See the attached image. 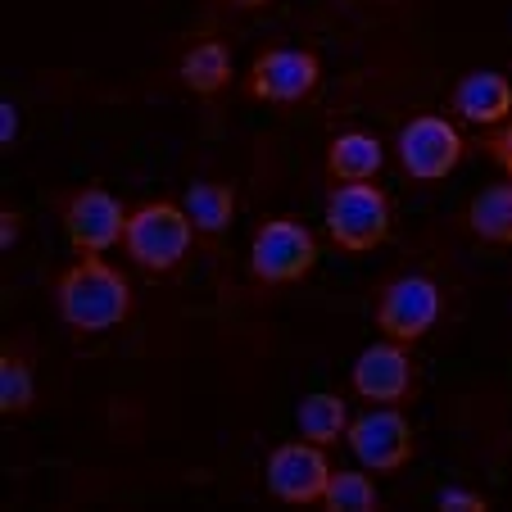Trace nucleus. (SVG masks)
Segmentation results:
<instances>
[{
	"label": "nucleus",
	"mask_w": 512,
	"mask_h": 512,
	"mask_svg": "<svg viewBox=\"0 0 512 512\" xmlns=\"http://www.w3.org/2000/svg\"><path fill=\"white\" fill-rule=\"evenodd\" d=\"M186 213H191V223L200 227V232L218 236L227 223H232L236 191L227 182H195L191 191H186Z\"/></svg>",
	"instance_id": "obj_17"
},
{
	"label": "nucleus",
	"mask_w": 512,
	"mask_h": 512,
	"mask_svg": "<svg viewBox=\"0 0 512 512\" xmlns=\"http://www.w3.org/2000/svg\"><path fill=\"white\" fill-rule=\"evenodd\" d=\"M354 395L368 399V404H404L408 390H413V358H408V345L399 340H377L358 354L354 372Z\"/></svg>",
	"instance_id": "obj_11"
},
{
	"label": "nucleus",
	"mask_w": 512,
	"mask_h": 512,
	"mask_svg": "<svg viewBox=\"0 0 512 512\" xmlns=\"http://www.w3.org/2000/svg\"><path fill=\"white\" fill-rule=\"evenodd\" d=\"M327 481H331V463L322 454V445L313 440H290V445H277L268 458V490L272 499L281 503H322L327 494Z\"/></svg>",
	"instance_id": "obj_8"
},
{
	"label": "nucleus",
	"mask_w": 512,
	"mask_h": 512,
	"mask_svg": "<svg viewBox=\"0 0 512 512\" xmlns=\"http://www.w3.org/2000/svg\"><path fill=\"white\" fill-rule=\"evenodd\" d=\"M386 164V150L372 132H340L327 150V173L336 182H372Z\"/></svg>",
	"instance_id": "obj_13"
},
{
	"label": "nucleus",
	"mask_w": 512,
	"mask_h": 512,
	"mask_svg": "<svg viewBox=\"0 0 512 512\" xmlns=\"http://www.w3.org/2000/svg\"><path fill=\"white\" fill-rule=\"evenodd\" d=\"M300 435L304 440H313V445H336L340 435L349 431V408H345V399L340 395H309L300 404Z\"/></svg>",
	"instance_id": "obj_16"
},
{
	"label": "nucleus",
	"mask_w": 512,
	"mask_h": 512,
	"mask_svg": "<svg viewBox=\"0 0 512 512\" xmlns=\"http://www.w3.org/2000/svg\"><path fill=\"white\" fill-rule=\"evenodd\" d=\"M440 508L445 512H485L490 503H485L481 494H472V490H440Z\"/></svg>",
	"instance_id": "obj_21"
},
{
	"label": "nucleus",
	"mask_w": 512,
	"mask_h": 512,
	"mask_svg": "<svg viewBox=\"0 0 512 512\" xmlns=\"http://www.w3.org/2000/svg\"><path fill=\"white\" fill-rule=\"evenodd\" d=\"M236 10H259V5H268V0H232Z\"/></svg>",
	"instance_id": "obj_24"
},
{
	"label": "nucleus",
	"mask_w": 512,
	"mask_h": 512,
	"mask_svg": "<svg viewBox=\"0 0 512 512\" xmlns=\"http://www.w3.org/2000/svg\"><path fill=\"white\" fill-rule=\"evenodd\" d=\"M485 150H490V159L503 168V173H508V182H512V123L485 136Z\"/></svg>",
	"instance_id": "obj_20"
},
{
	"label": "nucleus",
	"mask_w": 512,
	"mask_h": 512,
	"mask_svg": "<svg viewBox=\"0 0 512 512\" xmlns=\"http://www.w3.org/2000/svg\"><path fill=\"white\" fill-rule=\"evenodd\" d=\"M322 78V64L313 50H263L254 59L250 78H245V91L254 100H268V105H295V100L313 96Z\"/></svg>",
	"instance_id": "obj_9"
},
{
	"label": "nucleus",
	"mask_w": 512,
	"mask_h": 512,
	"mask_svg": "<svg viewBox=\"0 0 512 512\" xmlns=\"http://www.w3.org/2000/svg\"><path fill=\"white\" fill-rule=\"evenodd\" d=\"M445 313V295L431 277L422 272H408V277H395L377 300V327L386 340H399V345H413L426 331L440 322Z\"/></svg>",
	"instance_id": "obj_5"
},
{
	"label": "nucleus",
	"mask_w": 512,
	"mask_h": 512,
	"mask_svg": "<svg viewBox=\"0 0 512 512\" xmlns=\"http://www.w3.org/2000/svg\"><path fill=\"white\" fill-rule=\"evenodd\" d=\"M467 227L485 245H512V182H494L476 191L467 209Z\"/></svg>",
	"instance_id": "obj_14"
},
{
	"label": "nucleus",
	"mask_w": 512,
	"mask_h": 512,
	"mask_svg": "<svg viewBox=\"0 0 512 512\" xmlns=\"http://www.w3.org/2000/svg\"><path fill=\"white\" fill-rule=\"evenodd\" d=\"M19 241V213H5L0 218V245H14Z\"/></svg>",
	"instance_id": "obj_22"
},
{
	"label": "nucleus",
	"mask_w": 512,
	"mask_h": 512,
	"mask_svg": "<svg viewBox=\"0 0 512 512\" xmlns=\"http://www.w3.org/2000/svg\"><path fill=\"white\" fill-rule=\"evenodd\" d=\"M399 168H404L413 182H440L458 168L463 159V136L449 118L440 114H417L399 127Z\"/></svg>",
	"instance_id": "obj_6"
},
{
	"label": "nucleus",
	"mask_w": 512,
	"mask_h": 512,
	"mask_svg": "<svg viewBox=\"0 0 512 512\" xmlns=\"http://www.w3.org/2000/svg\"><path fill=\"white\" fill-rule=\"evenodd\" d=\"M327 232L345 254H368L390 236V200L372 182H340L327 195Z\"/></svg>",
	"instance_id": "obj_3"
},
{
	"label": "nucleus",
	"mask_w": 512,
	"mask_h": 512,
	"mask_svg": "<svg viewBox=\"0 0 512 512\" xmlns=\"http://www.w3.org/2000/svg\"><path fill=\"white\" fill-rule=\"evenodd\" d=\"M322 503H327L331 512H372L377 508V485L363 472H331Z\"/></svg>",
	"instance_id": "obj_18"
},
{
	"label": "nucleus",
	"mask_w": 512,
	"mask_h": 512,
	"mask_svg": "<svg viewBox=\"0 0 512 512\" xmlns=\"http://www.w3.org/2000/svg\"><path fill=\"white\" fill-rule=\"evenodd\" d=\"M64 232L68 241L87 254H105L123 241L127 232V209L105 191V186H87V191L68 195L64 204Z\"/></svg>",
	"instance_id": "obj_10"
},
{
	"label": "nucleus",
	"mask_w": 512,
	"mask_h": 512,
	"mask_svg": "<svg viewBox=\"0 0 512 512\" xmlns=\"http://www.w3.org/2000/svg\"><path fill=\"white\" fill-rule=\"evenodd\" d=\"M349 454L368 472H399L413 458V426L395 404H381L372 413L349 417Z\"/></svg>",
	"instance_id": "obj_7"
},
{
	"label": "nucleus",
	"mask_w": 512,
	"mask_h": 512,
	"mask_svg": "<svg viewBox=\"0 0 512 512\" xmlns=\"http://www.w3.org/2000/svg\"><path fill=\"white\" fill-rule=\"evenodd\" d=\"M191 213L173 200H155V204H141L136 213H127V232L123 245L132 254L136 268L145 272H168L191 254Z\"/></svg>",
	"instance_id": "obj_2"
},
{
	"label": "nucleus",
	"mask_w": 512,
	"mask_h": 512,
	"mask_svg": "<svg viewBox=\"0 0 512 512\" xmlns=\"http://www.w3.org/2000/svg\"><path fill=\"white\" fill-rule=\"evenodd\" d=\"M318 263V241L304 223L295 218H268V223L254 232L250 245V272L268 286H286V281H300L313 272Z\"/></svg>",
	"instance_id": "obj_4"
},
{
	"label": "nucleus",
	"mask_w": 512,
	"mask_h": 512,
	"mask_svg": "<svg viewBox=\"0 0 512 512\" xmlns=\"http://www.w3.org/2000/svg\"><path fill=\"white\" fill-rule=\"evenodd\" d=\"M0 132H5V141H14V132H19V109L14 105L0 109Z\"/></svg>",
	"instance_id": "obj_23"
},
{
	"label": "nucleus",
	"mask_w": 512,
	"mask_h": 512,
	"mask_svg": "<svg viewBox=\"0 0 512 512\" xmlns=\"http://www.w3.org/2000/svg\"><path fill=\"white\" fill-rule=\"evenodd\" d=\"M182 82L195 96H213L232 82V55H227L223 41H200V46L186 50L182 59Z\"/></svg>",
	"instance_id": "obj_15"
},
{
	"label": "nucleus",
	"mask_w": 512,
	"mask_h": 512,
	"mask_svg": "<svg viewBox=\"0 0 512 512\" xmlns=\"http://www.w3.org/2000/svg\"><path fill=\"white\" fill-rule=\"evenodd\" d=\"M454 109L467 123H481V127L503 123V118H512V82L503 73H490V68L467 73L454 87Z\"/></svg>",
	"instance_id": "obj_12"
},
{
	"label": "nucleus",
	"mask_w": 512,
	"mask_h": 512,
	"mask_svg": "<svg viewBox=\"0 0 512 512\" xmlns=\"http://www.w3.org/2000/svg\"><path fill=\"white\" fill-rule=\"evenodd\" d=\"M55 309L64 318V327H73V331H87V336L114 331L132 313V286L100 254H87V259H78L73 268L59 272Z\"/></svg>",
	"instance_id": "obj_1"
},
{
	"label": "nucleus",
	"mask_w": 512,
	"mask_h": 512,
	"mask_svg": "<svg viewBox=\"0 0 512 512\" xmlns=\"http://www.w3.org/2000/svg\"><path fill=\"white\" fill-rule=\"evenodd\" d=\"M32 395H37V386H32V368L19 354H5L0 358V413L5 417L28 413Z\"/></svg>",
	"instance_id": "obj_19"
}]
</instances>
